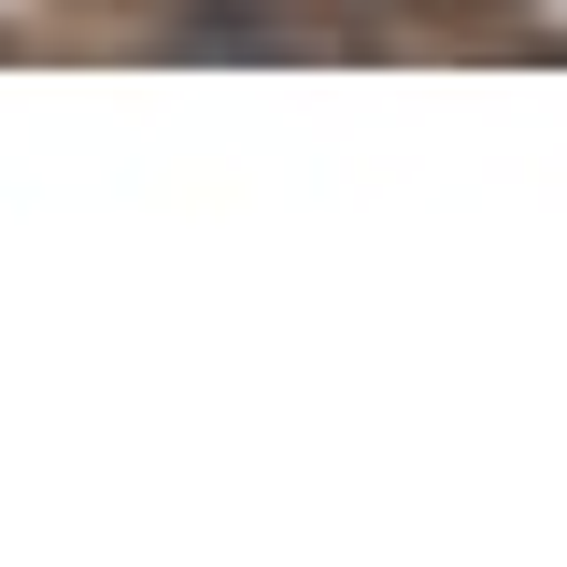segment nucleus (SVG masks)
I'll list each match as a JSON object with an SVG mask.
<instances>
[{"label": "nucleus", "mask_w": 567, "mask_h": 567, "mask_svg": "<svg viewBox=\"0 0 567 567\" xmlns=\"http://www.w3.org/2000/svg\"><path fill=\"white\" fill-rule=\"evenodd\" d=\"M156 29H171V43H199V58H298V43H327V14H312V0H171Z\"/></svg>", "instance_id": "f257e3e1"}]
</instances>
